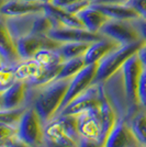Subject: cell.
Listing matches in <instances>:
<instances>
[{
	"instance_id": "10",
	"label": "cell",
	"mask_w": 146,
	"mask_h": 147,
	"mask_svg": "<svg viewBox=\"0 0 146 147\" xmlns=\"http://www.w3.org/2000/svg\"><path fill=\"white\" fill-rule=\"evenodd\" d=\"M16 42L22 61L33 58L37 52L43 49H55L62 45V43L52 40L49 35H37L32 33L20 37Z\"/></svg>"
},
{
	"instance_id": "32",
	"label": "cell",
	"mask_w": 146,
	"mask_h": 147,
	"mask_svg": "<svg viewBox=\"0 0 146 147\" xmlns=\"http://www.w3.org/2000/svg\"><path fill=\"white\" fill-rule=\"evenodd\" d=\"M133 24L135 25V28L137 29V31L140 32L141 37L146 42V19L144 18H137L136 20L132 21Z\"/></svg>"
},
{
	"instance_id": "26",
	"label": "cell",
	"mask_w": 146,
	"mask_h": 147,
	"mask_svg": "<svg viewBox=\"0 0 146 147\" xmlns=\"http://www.w3.org/2000/svg\"><path fill=\"white\" fill-rule=\"evenodd\" d=\"M26 109H28V105L21 107L18 109H12V110H1L0 111V124H6V125L18 129L19 123L25 113Z\"/></svg>"
},
{
	"instance_id": "18",
	"label": "cell",
	"mask_w": 146,
	"mask_h": 147,
	"mask_svg": "<svg viewBox=\"0 0 146 147\" xmlns=\"http://www.w3.org/2000/svg\"><path fill=\"white\" fill-rule=\"evenodd\" d=\"M39 13L35 14H26L20 17H3L2 21L6 23L9 32L11 33L13 38L17 41L20 37L31 34L34 20Z\"/></svg>"
},
{
	"instance_id": "3",
	"label": "cell",
	"mask_w": 146,
	"mask_h": 147,
	"mask_svg": "<svg viewBox=\"0 0 146 147\" xmlns=\"http://www.w3.org/2000/svg\"><path fill=\"white\" fill-rule=\"evenodd\" d=\"M143 43H144V40L133 44L123 45V46H120L114 51H112L105 57H103L98 63L97 75H96L93 84L104 82L107 79H109L112 75L119 71L122 68V66L124 65V63L128 61L131 56L137 53V51Z\"/></svg>"
},
{
	"instance_id": "37",
	"label": "cell",
	"mask_w": 146,
	"mask_h": 147,
	"mask_svg": "<svg viewBox=\"0 0 146 147\" xmlns=\"http://www.w3.org/2000/svg\"><path fill=\"white\" fill-rule=\"evenodd\" d=\"M76 1H81V0H53V2H52V3L55 5V6L65 8V7L69 6V5H72V3L76 2Z\"/></svg>"
},
{
	"instance_id": "23",
	"label": "cell",
	"mask_w": 146,
	"mask_h": 147,
	"mask_svg": "<svg viewBox=\"0 0 146 147\" xmlns=\"http://www.w3.org/2000/svg\"><path fill=\"white\" fill-rule=\"evenodd\" d=\"M89 45L90 43H86V42H68V43H62L57 51L61 54L64 61H66L76 57L84 56Z\"/></svg>"
},
{
	"instance_id": "25",
	"label": "cell",
	"mask_w": 146,
	"mask_h": 147,
	"mask_svg": "<svg viewBox=\"0 0 146 147\" xmlns=\"http://www.w3.org/2000/svg\"><path fill=\"white\" fill-rule=\"evenodd\" d=\"M85 67L86 63L84 59V56L64 61L56 79H70Z\"/></svg>"
},
{
	"instance_id": "1",
	"label": "cell",
	"mask_w": 146,
	"mask_h": 147,
	"mask_svg": "<svg viewBox=\"0 0 146 147\" xmlns=\"http://www.w3.org/2000/svg\"><path fill=\"white\" fill-rule=\"evenodd\" d=\"M70 79H55L42 86L29 87L26 105L35 109L44 124L56 117L65 98Z\"/></svg>"
},
{
	"instance_id": "6",
	"label": "cell",
	"mask_w": 146,
	"mask_h": 147,
	"mask_svg": "<svg viewBox=\"0 0 146 147\" xmlns=\"http://www.w3.org/2000/svg\"><path fill=\"white\" fill-rule=\"evenodd\" d=\"M100 33L105 37L116 41L121 46L136 43L142 41L140 32L135 28L132 21L126 20H114L110 19L109 21L101 28Z\"/></svg>"
},
{
	"instance_id": "30",
	"label": "cell",
	"mask_w": 146,
	"mask_h": 147,
	"mask_svg": "<svg viewBox=\"0 0 146 147\" xmlns=\"http://www.w3.org/2000/svg\"><path fill=\"white\" fill-rule=\"evenodd\" d=\"M91 0H81V1H76V2H74V3L69 5V6L65 7V9H66L67 11L74 13V14H77L81 10L86 9L87 7L91 6Z\"/></svg>"
},
{
	"instance_id": "15",
	"label": "cell",
	"mask_w": 146,
	"mask_h": 147,
	"mask_svg": "<svg viewBox=\"0 0 146 147\" xmlns=\"http://www.w3.org/2000/svg\"><path fill=\"white\" fill-rule=\"evenodd\" d=\"M0 32H1V42H0L1 65L16 66L18 63L22 61V58L19 54L17 42L11 35V33L9 32L3 21H1Z\"/></svg>"
},
{
	"instance_id": "31",
	"label": "cell",
	"mask_w": 146,
	"mask_h": 147,
	"mask_svg": "<svg viewBox=\"0 0 146 147\" xmlns=\"http://www.w3.org/2000/svg\"><path fill=\"white\" fill-rule=\"evenodd\" d=\"M126 5L132 7L141 18L146 19V0H130Z\"/></svg>"
},
{
	"instance_id": "35",
	"label": "cell",
	"mask_w": 146,
	"mask_h": 147,
	"mask_svg": "<svg viewBox=\"0 0 146 147\" xmlns=\"http://www.w3.org/2000/svg\"><path fill=\"white\" fill-rule=\"evenodd\" d=\"M137 57L140 59L141 64L143 65V67H146V42L144 41V43L142 44L139 51H137Z\"/></svg>"
},
{
	"instance_id": "8",
	"label": "cell",
	"mask_w": 146,
	"mask_h": 147,
	"mask_svg": "<svg viewBox=\"0 0 146 147\" xmlns=\"http://www.w3.org/2000/svg\"><path fill=\"white\" fill-rule=\"evenodd\" d=\"M103 86L101 84H93L87 90L80 93L58 115H78L80 113L97 107L101 102ZM57 115V117H58Z\"/></svg>"
},
{
	"instance_id": "9",
	"label": "cell",
	"mask_w": 146,
	"mask_h": 147,
	"mask_svg": "<svg viewBox=\"0 0 146 147\" xmlns=\"http://www.w3.org/2000/svg\"><path fill=\"white\" fill-rule=\"evenodd\" d=\"M101 103V102H100ZM78 131L81 137L101 143L102 138V114L100 104L77 115ZM102 144V143H101Z\"/></svg>"
},
{
	"instance_id": "36",
	"label": "cell",
	"mask_w": 146,
	"mask_h": 147,
	"mask_svg": "<svg viewBox=\"0 0 146 147\" xmlns=\"http://www.w3.org/2000/svg\"><path fill=\"white\" fill-rule=\"evenodd\" d=\"M130 0H91L92 3H116V5H126Z\"/></svg>"
},
{
	"instance_id": "14",
	"label": "cell",
	"mask_w": 146,
	"mask_h": 147,
	"mask_svg": "<svg viewBox=\"0 0 146 147\" xmlns=\"http://www.w3.org/2000/svg\"><path fill=\"white\" fill-rule=\"evenodd\" d=\"M45 5L42 2L28 0H8L1 6L2 17H20L26 14L44 13Z\"/></svg>"
},
{
	"instance_id": "24",
	"label": "cell",
	"mask_w": 146,
	"mask_h": 147,
	"mask_svg": "<svg viewBox=\"0 0 146 147\" xmlns=\"http://www.w3.org/2000/svg\"><path fill=\"white\" fill-rule=\"evenodd\" d=\"M33 58L44 68L58 67L64 63L57 49H43L39 51Z\"/></svg>"
},
{
	"instance_id": "13",
	"label": "cell",
	"mask_w": 146,
	"mask_h": 147,
	"mask_svg": "<svg viewBox=\"0 0 146 147\" xmlns=\"http://www.w3.org/2000/svg\"><path fill=\"white\" fill-rule=\"evenodd\" d=\"M104 147H140V144L135 138L128 121L116 120L113 129L104 142Z\"/></svg>"
},
{
	"instance_id": "34",
	"label": "cell",
	"mask_w": 146,
	"mask_h": 147,
	"mask_svg": "<svg viewBox=\"0 0 146 147\" xmlns=\"http://www.w3.org/2000/svg\"><path fill=\"white\" fill-rule=\"evenodd\" d=\"M78 147H104V144H101L100 142L95 141V140L81 137L79 144H78Z\"/></svg>"
},
{
	"instance_id": "11",
	"label": "cell",
	"mask_w": 146,
	"mask_h": 147,
	"mask_svg": "<svg viewBox=\"0 0 146 147\" xmlns=\"http://www.w3.org/2000/svg\"><path fill=\"white\" fill-rule=\"evenodd\" d=\"M49 37L57 41L59 43H68V42H86L92 43L104 37L101 33H93L87 29L80 28H67V26H58L53 28L49 32Z\"/></svg>"
},
{
	"instance_id": "2",
	"label": "cell",
	"mask_w": 146,
	"mask_h": 147,
	"mask_svg": "<svg viewBox=\"0 0 146 147\" xmlns=\"http://www.w3.org/2000/svg\"><path fill=\"white\" fill-rule=\"evenodd\" d=\"M45 140L65 147H78L81 138L77 115H58L45 124Z\"/></svg>"
},
{
	"instance_id": "21",
	"label": "cell",
	"mask_w": 146,
	"mask_h": 147,
	"mask_svg": "<svg viewBox=\"0 0 146 147\" xmlns=\"http://www.w3.org/2000/svg\"><path fill=\"white\" fill-rule=\"evenodd\" d=\"M92 5L105 13L110 19L133 21L140 18V14L132 7L128 5H116V3H92Z\"/></svg>"
},
{
	"instance_id": "27",
	"label": "cell",
	"mask_w": 146,
	"mask_h": 147,
	"mask_svg": "<svg viewBox=\"0 0 146 147\" xmlns=\"http://www.w3.org/2000/svg\"><path fill=\"white\" fill-rule=\"evenodd\" d=\"M17 81L16 75H14V66L9 65H1V71H0V90L3 91L7 88L12 86Z\"/></svg>"
},
{
	"instance_id": "4",
	"label": "cell",
	"mask_w": 146,
	"mask_h": 147,
	"mask_svg": "<svg viewBox=\"0 0 146 147\" xmlns=\"http://www.w3.org/2000/svg\"><path fill=\"white\" fill-rule=\"evenodd\" d=\"M121 70L123 75L124 90L128 99V117L131 119L141 109L140 101H139V82H140L141 74L143 70V65L141 64L137 54L131 56L124 63Z\"/></svg>"
},
{
	"instance_id": "12",
	"label": "cell",
	"mask_w": 146,
	"mask_h": 147,
	"mask_svg": "<svg viewBox=\"0 0 146 147\" xmlns=\"http://www.w3.org/2000/svg\"><path fill=\"white\" fill-rule=\"evenodd\" d=\"M29 86L25 81L17 80L12 86L0 91V111L12 110L26 105Z\"/></svg>"
},
{
	"instance_id": "29",
	"label": "cell",
	"mask_w": 146,
	"mask_h": 147,
	"mask_svg": "<svg viewBox=\"0 0 146 147\" xmlns=\"http://www.w3.org/2000/svg\"><path fill=\"white\" fill-rule=\"evenodd\" d=\"M17 129H18L6 125V124H0V138H1V142L8 141L12 137H16L17 136Z\"/></svg>"
},
{
	"instance_id": "5",
	"label": "cell",
	"mask_w": 146,
	"mask_h": 147,
	"mask_svg": "<svg viewBox=\"0 0 146 147\" xmlns=\"http://www.w3.org/2000/svg\"><path fill=\"white\" fill-rule=\"evenodd\" d=\"M45 124L33 107H28L17 129V138L32 147H44Z\"/></svg>"
},
{
	"instance_id": "22",
	"label": "cell",
	"mask_w": 146,
	"mask_h": 147,
	"mask_svg": "<svg viewBox=\"0 0 146 147\" xmlns=\"http://www.w3.org/2000/svg\"><path fill=\"white\" fill-rule=\"evenodd\" d=\"M128 124L132 129L135 138L137 140L140 147H146V110L142 109L137 111L130 119Z\"/></svg>"
},
{
	"instance_id": "28",
	"label": "cell",
	"mask_w": 146,
	"mask_h": 147,
	"mask_svg": "<svg viewBox=\"0 0 146 147\" xmlns=\"http://www.w3.org/2000/svg\"><path fill=\"white\" fill-rule=\"evenodd\" d=\"M139 101L142 109L146 110V67H143L139 82Z\"/></svg>"
},
{
	"instance_id": "7",
	"label": "cell",
	"mask_w": 146,
	"mask_h": 147,
	"mask_svg": "<svg viewBox=\"0 0 146 147\" xmlns=\"http://www.w3.org/2000/svg\"><path fill=\"white\" fill-rule=\"evenodd\" d=\"M98 70V64H91V65H86L85 68H82L77 75H75L70 79L69 86L65 94V98L62 102L59 110L57 112L56 117L61 113L62 111L66 108L68 104L73 101L76 97H78L80 93L87 90L89 87L93 85V81L96 78Z\"/></svg>"
},
{
	"instance_id": "20",
	"label": "cell",
	"mask_w": 146,
	"mask_h": 147,
	"mask_svg": "<svg viewBox=\"0 0 146 147\" xmlns=\"http://www.w3.org/2000/svg\"><path fill=\"white\" fill-rule=\"evenodd\" d=\"M44 67L41 66L34 58L24 59L14 66V75L17 80H22L32 86L42 75Z\"/></svg>"
},
{
	"instance_id": "17",
	"label": "cell",
	"mask_w": 146,
	"mask_h": 147,
	"mask_svg": "<svg viewBox=\"0 0 146 147\" xmlns=\"http://www.w3.org/2000/svg\"><path fill=\"white\" fill-rule=\"evenodd\" d=\"M120 46L121 45L116 43V41L105 36L102 37L101 40H98L96 42H92L90 43L86 54L84 55L86 65L98 64L103 57H105L109 53H111L112 51H114Z\"/></svg>"
},
{
	"instance_id": "39",
	"label": "cell",
	"mask_w": 146,
	"mask_h": 147,
	"mask_svg": "<svg viewBox=\"0 0 146 147\" xmlns=\"http://www.w3.org/2000/svg\"><path fill=\"white\" fill-rule=\"evenodd\" d=\"M28 1H35V2H42V3H49V2H53V0H28Z\"/></svg>"
},
{
	"instance_id": "38",
	"label": "cell",
	"mask_w": 146,
	"mask_h": 147,
	"mask_svg": "<svg viewBox=\"0 0 146 147\" xmlns=\"http://www.w3.org/2000/svg\"><path fill=\"white\" fill-rule=\"evenodd\" d=\"M44 147H65V146H61V145H57V144H55L53 142L45 140V142H44Z\"/></svg>"
},
{
	"instance_id": "16",
	"label": "cell",
	"mask_w": 146,
	"mask_h": 147,
	"mask_svg": "<svg viewBox=\"0 0 146 147\" xmlns=\"http://www.w3.org/2000/svg\"><path fill=\"white\" fill-rule=\"evenodd\" d=\"M44 13L49 17L54 28L58 26H67V28H80V29H85V26L82 24V22L80 21L77 14L67 11L65 8L58 7L53 5L52 2H49L45 5V11Z\"/></svg>"
},
{
	"instance_id": "33",
	"label": "cell",
	"mask_w": 146,
	"mask_h": 147,
	"mask_svg": "<svg viewBox=\"0 0 146 147\" xmlns=\"http://www.w3.org/2000/svg\"><path fill=\"white\" fill-rule=\"evenodd\" d=\"M1 147H32L28 144L23 143L22 141H20L17 137H12L8 141L1 142Z\"/></svg>"
},
{
	"instance_id": "19",
	"label": "cell",
	"mask_w": 146,
	"mask_h": 147,
	"mask_svg": "<svg viewBox=\"0 0 146 147\" xmlns=\"http://www.w3.org/2000/svg\"><path fill=\"white\" fill-rule=\"evenodd\" d=\"M77 16L82 22L85 29L93 33H100L101 28L110 20L105 13L96 8L92 3L91 6L87 7L86 9L77 13Z\"/></svg>"
}]
</instances>
